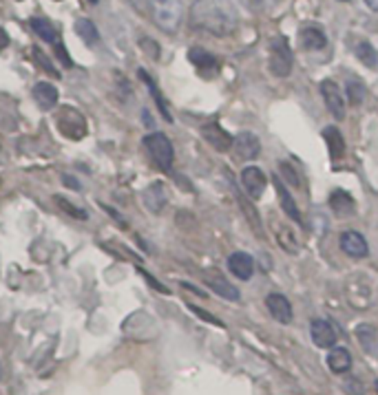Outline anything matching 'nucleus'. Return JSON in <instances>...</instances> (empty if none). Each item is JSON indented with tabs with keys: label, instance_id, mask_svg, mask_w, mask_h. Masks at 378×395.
Returning <instances> with one entry per match:
<instances>
[{
	"label": "nucleus",
	"instance_id": "obj_1",
	"mask_svg": "<svg viewBox=\"0 0 378 395\" xmlns=\"http://www.w3.org/2000/svg\"><path fill=\"white\" fill-rule=\"evenodd\" d=\"M191 20L197 29L224 38L237 29V9L233 0H195L191 7Z\"/></svg>",
	"mask_w": 378,
	"mask_h": 395
},
{
	"label": "nucleus",
	"instance_id": "obj_2",
	"mask_svg": "<svg viewBox=\"0 0 378 395\" xmlns=\"http://www.w3.org/2000/svg\"><path fill=\"white\" fill-rule=\"evenodd\" d=\"M151 14L157 27L173 34L182 25L184 0H151Z\"/></svg>",
	"mask_w": 378,
	"mask_h": 395
},
{
	"label": "nucleus",
	"instance_id": "obj_3",
	"mask_svg": "<svg viewBox=\"0 0 378 395\" xmlns=\"http://www.w3.org/2000/svg\"><path fill=\"white\" fill-rule=\"evenodd\" d=\"M144 148L149 157L153 159V164L168 173V170L173 168V159H175V153H173V144L171 140L164 135V133H151L144 137Z\"/></svg>",
	"mask_w": 378,
	"mask_h": 395
},
{
	"label": "nucleus",
	"instance_id": "obj_4",
	"mask_svg": "<svg viewBox=\"0 0 378 395\" xmlns=\"http://www.w3.org/2000/svg\"><path fill=\"white\" fill-rule=\"evenodd\" d=\"M268 69L272 76L277 78H286L292 71V51L288 47V40L283 36H277L270 42V62Z\"/></svg>",
	"mask_w": 378,
	"mask_h": 395
},
{
	"label": "nucleus",
	"instance_id": "obj_5",
	"mask_svg": "<svg viewBox=\"0 0 378 395\" xmlns=\"http://www.w3.org/2000/svg\"><path fill=\"white\" fill-rule=\"evenodd\" d=\"M58 128L60 133L69 137V140H82L84 135H87V117H84L78 109H73V106H65L60 113H58Z\"/></svg>",
	"mask_w": 378,
	"mask_h": 395
},
{
	"label": "nucleus",
	"instance_id": "obj_6",
	"mask_svg": "<svg viewBox=\"0 0 378 395\" xmlns=\"http://www.w3.org/2000/svg\"><path fill=\"white\" fill-rule=\"evenodd\" d=\"M202 137L219 153H228L235 144V137L228 131H224L219 124H204L202 126Z\"/></svg>",
	"mask_w": 378,
	"mask_h": 395
},
{
	"label": "nucleus",
	"instance_id": "obj_7",
	"mask_svg": "<svg viewBox=\"0 0 378 395\" xmlns=\"http://www.w3.org/2000/svg\"><path fill=\"white\" fill-rule=\"evenodd\" d=\"M321 95L325 100V106L330 109V113L336 120H343L345 117V104H343V93L339 89V84L332 80H323L321 82Z\"/></svg>",
	"mask_w": 378,
	"mask_h": 395
},
{
	"label": "nucleus",
	"instance_id": "obj_8",
	"mask_svg": "<svg viewBox=\"0 0 378 395\" xmlns=\"http://www.w3.org/2000/svg\"><path fill=\"white\" fill-rule=\"evenodd\" d=\"M241 181H244V188L248 190V195L252 199H259L261 195H264L266 186H268V179L264 175V170L257 168V166L244 168V173H241Z\"/></svg>",
	"mask_w": 378,
	"mask_h": 395
},
{
	"label": "nucleus",
	"instance_id": "obj_9",
	"mask_svg": "<svg viewBox=\"0 0 378 395\" xmlns=\"http://www.w3.org/2000/svg\"><path fill=\"white\" fill-rule=\"evenodd\" d=\"M142 201H144V206L153 212V215H160V212H162V210L166 208V204H168L166 186L162 184V181H155V184H151L149 188L144 190Z\"/></svg>",
	"mask_w": 378,
	"mask_h": 395
},
{
	"label": "nucleus",
	"instance_id": "obj_10",
	"mask_svg": "<svg viewBox=\"0 0 378 395\" xmlns=\"http://www.w3.org/2000/svg\"><path fill=\"white\" fill-rule=\"evenodd\" d=\"M341 250L345 254L354 256V259H365V256L370 254V248H367L365 237L356 230H348V232L341 234Z\"/></svg>",
	"mask_w": 378,
	"mask_h": 395
},
{
	"label": "nucleus",
	"instance_id": "obj_11",
	"mask_svg": "<svg viewBox=\"0 0 378 395\" xmlns=\"http://www.w3.org/2000/svg\"><path fill=\"white\" fill-rule=\"evenodd\" d=\"M235 157L241 159V162H250L261 153V144H259V137L252 135V133H241L237 135L235 140Z\"/></svg>",
	"mask_w": 378,
	"mask_h": 395
},
{
	"label": "nucleus",
	"instance_id": "obj_12",
	"mask_svg": "<svg viewBox=\"0 0 378 395\" xmlns=\"http://www.w3.org/2000/svg\"><path fill=\"white\" fill-rule=\"evenodd\" d=\"M266 307H268V312L272 314V318H275L277 323H281V325L292 323V305L283 294H268Z\"/></svg>",
	"mask_w": 378,
	"mask_h": 395
},
{
	"label": "nucleus",
	"instance_id": "obj_13",
	"mask_svg": "<svg viewBox=\"0 0 378 395\" xmlns=\"http://www.w3.org/2000/svg\"><path fill=\"white\" fill-rule=\"evenodd\" d=\"M310 334H312V340H314V345L317 347H334L336 343V332H334V327L328 323V320H312V325H310Z\"/></svg>",
	"mask_w": 378,
	"mask_h": 395
},
{
	"label": "nucleus",
	"instance_id": "obj_14",
	"mask_svg": "<svg viewBox=\"0 0 378 395\" xmlns=\"http://www.w3.org/2000/svg\"><path fill=\"white\" fill-rule=\"evenodd\" d=\"M228 268L239 281H248L252 272H255V261H252V256L246 252H235V254H230Z\"/></svg>",
	"mask_w": 378,
	"mask_h": 395
},
{
	"label": "nucleus",
	"instance_id": "obj_15",
	"mask_svg": "<svg viewBox=\"0 0 378 395\" xmlns=\"http://www.w3.org/2000/svg\"><path fill=\"white\" fill-rule=\"evenodd\" d=\"M60 91L54 87L51 82H38L34 84V100L38 102V106L42 111H51L58 104Z\"/></svg>",
	"mask_w": 378,
	"mask_h": 395
},
{
	"label": "nucleus",
	"instance_id": "obj_16",
	"mask_svg": "<svg viewBox=\"0 0 378 395\" xmlns=\"http://www.w3.org/2000/svg\"><path fill=\"white\" fill-rule=\"evenodd\" d=\"M206 283L208 287L213 290L215 294H219L222 298H226V301H239L241 294L235 285H230L222 274H206Z\"/></svg>",
	"mask_w": 378,
	"mask_h": 395
},
{
	"label": "nucleus",
	"instance_id": "obj_17",
	"mask_svg": "<svg viewBox=\"0 0 378 395\" xmlns=\"http://www.w3.org/2000/svg\"><path fill=\"white\" fill-rule=\"evenodd\" d=\"M272 184H275V188H277L279 204H281V208H283V210H286V215H288V217H292V221H297L299 226H303L301 212H299L297 204H294V199L290 197V190L281 184V179H279V177H272Z\"/></svg>",
	"mask_w": 378,
	"mask_h": 395
},
{
	"label": "nucleus",
	"instance_id": "obj_18",
	"mask_svg": "<svg viewBox=\"0 0 378 395\" xmlns=\"http://www.w3.org/2000/svg\"><path fill=\"white\" fill-rule=\"evenodd\" d=\"M188 58H191V62H193L202 73H206V76H210V73H215V71L219 69V60L213 56V53H208V51L199 49V47H195V49L188 51Z\"/></svg>",
	"mask_w": 378,
	"mask_h": 395
},
{
	"label": "nucleus",
	"instance_id": "obj_19",
	"mask_svg": "<svg viewBox=\"0 0 378 395\" xmlns=\"http://www.w3.org/2000/svg\"><path fill=\"white\" fill-rule=\"evenodd\" d=\"M328 367L332 373H348L352 369V356L345 347H334L328 356Z\"/></svg>",
	"mask_w": 378,
	"mask_h": 395
},
{
	"label": "nucleus",
	"instance_id": "obj_20",
	"mask_svg": "<svg viewBox=\"0 0 378 395\" xmlns=\"http://www.w3.org/2000/svg\"><path fill=\"white\" fill-rule=\"evenodd\" d=\"M330 208H332L339 217H352L354 210H356V204H354V199L348 195V192L334 190L332 197H330Z\"/></svg>",
	"mask_w": 378,
	"mask_h": 395
},
{
	"label": "nucleus",
	"instance_id": "obj_21",
	"mask_svg": "<svg viewBox=\"0 0 378 395\" xmlns=\"http://www.w3.org/2000/svg\"><path fill=\"white\" fill-rule=\"evenodd\" d=\"M323 137H325V144L330 148V157L332 162H339L345 153V142H343V135L339 133V128L336 126H328L323 131Z\"/></svg>",
	"mask_w": 378,
	"mask_h": 395
},
{
	"label": "nucleus",
	"instance_id": "obj_22",
	"mask_svg": "<svg viewBox=\"0 0 378 395\" xmlns=\"http://www.w3.org/2000/svg\"><path fill=\"white\" fill-rule=\"evenodd\" d=\"M356 334V340H359V345L363 347V351H367V354H376V347H378V332L376 327L372 325H359L354 329Z\"/></svg>",
	"mask_w": 378,
	"mask_h": 395
},
{
	"label": "nucleus",
	"instance_id": "obj_23",
	"mask_svg": "<svg viewBox=\"0 0 378 395\" xmlns=\"http://www.w3.org/2000/svg\"><path fill=\"white\" fill-rule=\"evenodd\" d=\"M235 199H237V204L241 206V210H244V215H246V219H248V223H250V228L257 232L259 239H264V226H261L259 212L252 208V204H250V201H248L244 195H241L239 190H235Z\"/></svg>",
	"mask_w": 378,
	"mask_h": 395
},
{
	"label": "nucleus",
	"instance_id": "obj_24",
	"mask_svg": "<svg viewBox=\"0 0 378 395\" xmlns=\"http://www.w3.org/2000/svg\"><path fill=\"white\" fill-rule=\"evenodd\" d=\"M325 45H328V38H325V34H323L321 29H317V27L301 29V47H303V49L319 51V49H323Z\"/></svg>",
	"mask_w": 378,
	"mask_h": 395
},
{
	"label": "nucleus",
	"instance_id": "obj_25",
	"mask_svg": "<svg viewBox=\"0 0 378 395\" xmlns=\"http://www.w3.org/2000/svg\"><path fill=\"white\" fill-rule=\"evenodd\" d=\"M140 78H142V82L146 84V87H149V91H151V95H153V100H155V104H157V109H160V113L166 117L168 122H171L173 117H171V113H168V106H166V102H164V98H162L160 89H157V84L153 82V78H151L144 69H140Z\"/></svg>",
	"mask_w": 378,
	"mask_h": 395
},
{
	"label": "nucleus",
	"instance_id": "obj_26",
	"mask_svg": "<svg viewBox=\"0 0 378 395\" xmlns=\"http://www.w3.org/2000/svg\"><path fill=\"white\" fill-rule=\"evenodd\" d=\"M31 29H34V34L45 42H56V38H58L54 25L45 18H31Z\"/></svg>",
	"mask_w": 378,
	"mask_h": 395
},
{
	"label": "nucleus",
	"instance_id": "obj_27",
	"mask_svg": "<svg viewBox=\"0 0 378 395\" xmlns=\"http://www.w3.org/2000/svg\"><path fill=\"white\" fill-rule=\"evenodd\" d=\"M76 34L87 42V45H96V42L100 40V34H98V29L96 25H93V20L89 18H82L76 23Z\"/></svg>",
	"mask_w": 378,
	"mask_h": 395
},
{
	"label": "nucleus",
	"instance_id": "obj_28",
	"mask_svg": "<svg viewBox=\"0 0 378 395\" xmlns=\"http://www.w3.org/2000/svg\"><path fill=\"white\" fill-rule=\"evenodd\" d=\"M356 58H359L365 67H370V69L378 67V53H376V49L370 45V42H361V45L356 47Z\"/></svg>",
	"mask_w": 378,
	"mask_h": 395
},
{
	"label": "nucleus",
	"instance_id": "obj_29",
	"mask_svg": "<svg viewBox=\"0 0 378 395\" xmlns=\"http://www.w3.org/2000/svg\"><path fill=\"white\" fill-rule=\"evenodd\" d=\"M54 201H56V206H58L62 212H67L69 217H73V219H80V221L89 219V212H87V210H82V208H78V206H73L71 201H67L65 197L56 195V197H54Z\"/></svg>",
	"mask_w": 378,
	"mask_h": 395
},
{
	"label": "nucleus",
	"instance_id": "obj_30",
	"mask_svg": "<svg viewBox=\"0 0 378 395\" xmlns=\"http://www.w3.org/2000/svg\"><path fill=\"white\" fill-rule=\"evenodd\" d=\"M277 239H279V243L283 245V250H286V252H290V254H299V243H297V239H294L286 228H279Z\"/></svg>",
	"mask_w": 378,
	"mask_h": 395
},
{
	"label": "nucleus",
	"instance_id": "obj_31",
	"mask_svg": "<svg viewBox=\"0 0 378 395\" xmlns=\"http://www.w3.org/2000/svg\"><path fill=\"white\" fill-rule=\"evenodd\" d=\"M348 98L354 106H359L365 100V87L361 82H350L348 84Z\"/></svg>",
	"mask_w": 378,
	"mask_h": 395
},
{
	"label": "nucleus",
	"instance_id": "obj_32",
	"mask_svg": "<svg viewBox=\"0 0 378 395\" xmlns=\"http://www.w3.org/2000/svg\"><path fill=\"white\" fill-rule=\"evenodd\" d=\"M281 173H283V177H286V181H288V184L292 186V188H297L299 184H301V181H299V175L297 173H294V168L292 166H288L286 162H281Z\"/></svg>",
	"mask_w": 378,
	"mask_h": 395
},
{
	"label": "nucleus",
	"instance_id": "obj_33",
	"mask_svg": "<svg viewBox=\"0 0 378 395\" xmlns=\"http://www.w3.org/2000/svg\"><path fill=\"white\" fill-rule=\"evenodd\" d=\"M140 47L149 53V56L153 58V60H160V45H155L153 40H149V38H142L140 40Z\"/></svg>",
	"mask_w": 378,
	"mask_h": 395
},
{
	"label": "nucleus",
	"instance_id": "obj_34",
	"mask_svg": "<svg viewBox=\"0 0 378 395\" xmlns=\"http://www.w3.org/2000/svg\"><path fill=\"white\" fill-rule=\"evenodd\" d=\"M34 60H38L42 67H45V71H49V73H54V76H60V73L54 69V64H51L47 58H45V53H42L40 49H34Z\"/></svg>",
	"mask_w": 378,
	"mask_h": 395
},
{
	"label": "nucleus",
	"instance_id": "obj_35",
	"mask_svg": "<svg viewBox=\"0 0 378 395\" xmlns=\"http://www.w3.org/2000/svg\"><path fill=\"white\" fill-rule=\"evenodd\" d=\"M188 309H191L193 314H197L199 318H204V320H208V323H213V325H219V327H224L219 320L213 316V314H208V312H204V309H199V307H195V305H188Z\"/></svg>",
	"mask_w": 378,
	"mask_h": 395
},
{
	"label": "nucleus",
	"instance_id": "obj_36",
	"mask_svg": "<svg viewBox=\"0 0 378 395\" xmlns=\"http://www.w3.org/2000/svg\"><path fill=\"white\" fill-rule=\"evenodd\" d=\"M62 184H65L67 188H73V190H80V184L73 177H69V175H65L62 177Z\"/></svg>",
	"mask_w": 378,
	"mask_h": 395
},
{
	"label": "nucleus",
	"instance_id": "obj_37",
	"mask_svg": "<svg viewBox=\"0 0 378 395\" xmlns=\"http://www.w3.org/2000/svg\"><path fill=\"white\" fill-rule=\"evenodd\" d=\"M58 56H60V60L65 62V64H71V58H67V51H65V47H62V45H58Z\"/></svg>",
	"mask_w": 378,
	"mask_h": 395
},
{
	"label": "nucleus",
	"instance_id": "obj_38",
	"mask_svg": "<svg viewBox=\"0 0 378 395\" xmlns=\"http://www.w3.org/2000/svg\"><path fill=\"white\" fill-rule=\"evenodd\" d=\"M7 34H5V31H0V51H3L5 47H7Z\"/></svg>",
	"mask_w": 378,
	"mask_h": 395
},
{
	"label": "nucleus",
	"instance_id": "obj_39",
	"mask_svg": "<svg viewBox=\"0 0 378 395\" xmlns=\"http://www.w3.org/2000/svg\"><path fill=\"white\" fill-rule=\"evenodd\" d=\"M367 3V7L372 9V12H378V0H365Z\"/></svg>",
	"mask_w": 378,
	"mask_h": 395
},
{
	"label": "nucleus",
	"instance_id": "obj_40",
	"mask_svg": "<svg viewBox=\"0 0 378 395\" xmlns=\"http://www.w3.org/2000/svg\"><path fill=\"white\" fill-rule=\"evenodd\" d=\"M87 3H91V5H98V0H87Z\"/></svg>",
	"mask_w": 378,
	"mask_h": 395
},
{
	"label": "nucleus",
	"instance_id": "obj_41",
	"mask_svg": "<svg viewBox=\"0 0 378 395\" xmlns=\"http://www.w3.org/2000/svg\"><path fill=\"white\" fill-rule=\"evenodd\" d=\"M341 3H348V0H341Z\"/></svg>",
	"mask_w": 378,
	"mask_h": 395
},
{
	"label": "nucleus",
	"instance_id": "obj_42",
	"mask_svg": "<svg viewBox=\"0 0 378 395\" xmlns=\"http://www.w3.org/2000/svg\"><path fill=\"white\" fill-rule=\"evenodd\" d=\"M376 391H378V382H376Z\"/></svg>",
	"mask_w": 378,
	"mask_h": 395
}]
</instances>
